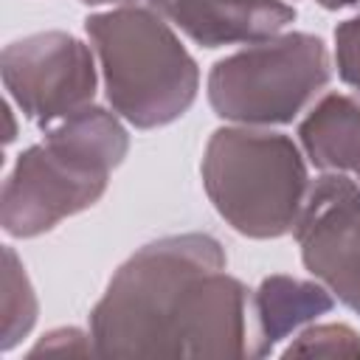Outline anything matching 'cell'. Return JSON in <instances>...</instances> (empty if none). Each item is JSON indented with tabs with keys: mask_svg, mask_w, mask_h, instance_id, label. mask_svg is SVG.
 <instances>
[{
	"mask_svg": "<svg viewBox=\"0 0 360 360\" xmlns=\"http://www.w3.org/2000/svg\"><path fill=\"white\" fill-rule=\"evenodd\" d=\"M248 287L225 273L211 233H174L135 250L90 312L101 357H248Z\"/></svg>",
	"mask_w": 360,
	"mask_h": 360,
	"instance_id": "cell-1",
	"label": "cell"
},
{
	"mask_svg": "<svg viewBox=\"0 0 360 360\" xmlns=\"http://www.w3.org/2000/svg\"><path fill=\"white\" fill-rule=\"evenodd\" d=\"M127 149L129 135L121 121L96 104L48 127L45 138L17 158L3 186V231L31 239L90 208L107 191L110 172L121 166Z\"/></svg>",
	"mask_w": 360,
	"mask_h": 360,
	"instance_id": "cell-2",
	"label": "cell"
},
{
	"mask_svg": "<svg viewBox=\"0 0 360 360\" xmlns=\"http://www.w3.org/2000/svg\"><path fill=\"white\" fill-rule=\"evenodd\" d=\"M84 31L101 62L107 101L132 127H166L194 104L200 68L166 14L149 6H121L90 14Z\"/></svg>",
	"mask_w": 360,
	"mask_h": 360,
	"instance_id": "cell-3",
	"label": "cell"
},
{
	"mask_svg": "<svg viewBox=\"0 0 360 360\" xmlns=\"http://www.w3.org/2000/svg\"><path fill=\"white\" fill-rule=\"evenodd\" d=\"M200 172L217 214L250 239L295 231L312 186L292 138L256 127L217 129L205 143Z\"/></svg>",
	"mask_w": 360,
	"mask_h": 360,
	"instance_id": "cell-4",
	"label": "cell"
},
{
	"mask_svg": "<svg viewBox=\"0 0 360 360\" xmlns=\"http://www.w3.org/2000/svg\"><path fill=\"white\" fill-rule=\"evenodd\" d=\"M329 82L326 45L292 31L219 59L208 73V101L225 121L245 127L290 124Z\"/></svg>",
	"mask_w": 360,
	"mask_h": 360,
	"instance_id": "cell-5",
	"label": "cell"
},
{
	"mask_svg": "<svg viewBox=\"0 0 360 360\" xmlns=\"http://www.w3.org/2000/svg\"><path fill=\"white\" fill-rule=\"evenodd\" d=\"M0 73L11 101L42 129L90 107L96 96L93 53L65 31H39L8 42Z\"/></svg>",
	"mask_w": 360,
	"mask_h": 360,
	"instance_id": "cell-6",
	"label": "cell"
},
{
	"mask_svg": "<svg viewBox=\"0 0 360 360\" xmlns=\"http://www.w3.org/2000/svg\"><path fill=\"white\" fill-rule=\"evenodd\" d=\"M304 267L360 315V186L340 172L321 174L295 222Z\"/></svg>",
	"mask_w": 360,
	"mask_h": 360,
	"instance_id": "cell-7",
	"label": "cell"
},
{
	"mask_svg": "<svg viewBox=\"0 0 360 360\" xmlns=\"http://www.w3.org/2000/svg\"><path fill=\"white\" fill-rule=\"evenodd\" d=\"M169 17L202 48L262 42L295 20L287 0H172Z\"/></svg>",
	"mask_w": 360,
	"mask_h": 360,
	"instance_id": "cell-8",
	"label": "cell"
},
{
	"mask_svg": "<svg viewBox=\"0 0 360 360\" xmlns=\"http://www.w3.org/2000/svg\"><path fill=\"white\" fill-rule=\"evenodd\" d=\"M335 307V295L315 281L292 278V276H267L253 292L256 312V346L253 357H267L276 343L301 329L304 323L326 315Z\"/></svg>",
	"mask_w": 360,
	"mask_h": 360,
	"instance_id": "cell-9",
	"label": "cell"
},
{
	"mask_svg": "<svg viewBox=\"0 0 360 360\" xmlns=\"http://www.w3.org/2000/svg\"><path fill=\"white\" fill-rule=\"evenodd\" d=\"M298 138L318 169L360 180V98L326 93L298 124Z\"/></svg>",
	"mask_w": 360,
	"mask_h": 360,
	"instance_id": "cell-10",
	"label": "cell"
},
{
	"mask_svg": "<svg viewBox=\"0 0 360 360\" xmlns=\"http://www.w3.org/2000/svg\"><path fill=\"white\" fill-rule=\"evenodd\" d=\"M3 349H14L37 321V298L31 281L11 248H3Z\"/></svg>",
	"mask_w": 360,
	"mask_h": 360,
	"instance_id": "cell-11",
	"label": "cell"
},
{
	"mask_svg": "<svg viewBox=\"0 0 360 360\" xmlns=\"http://www.w3.org/2000/svg\"><path fill=\"white\" fill-rule=\"evenodd\" d=\"M360 357V338L346 323H318L304 329L287 349L284 357Z\"/></svg>",
	"mask_w": 360,
	"mask_h": 360,
	"instance_id": "cell-12",
	"label": "cell"
},
{
	"mask_svg": "<svg viewBox=\"0 0 360 360\" xmlns=\"http://www.w3.org/2000/svg\"><path fill=\"white\" fill-rule=\"evenodd\" d=\"M335 62H338V76L360 90V14L343 20L335 28Z\"/></svg>",
	"mask_w": 360,
	"mask_h": 360,
	"instance_id": "cell-13",
	"label": "cell"
},
{
	"mask_svg": "<svg viewBox=\"0 0 360 360\" xmlns=\"http://www.w3.org/2000/svg\"><path fill=\"white\" fill-rule=\"evenodd\" d=\"M39 352H56V354H87V352H96L93 340H87L79 329H53L51 335H45V340H39L31 354H39Z\"/></svg>",
	"mask_w": 360,
	"mask_h": 360,
	"instance_id": "cell-14",
	"label": "cell"
},
{
	"mask_svg": "<svg viewBox=\"0 0 360 360\" xmlns=\"http://www.w3.org/2000/svg\"><path fill=\"white\" fill-rule=\"evenodd\" d=\"M84 6H104V3H118V6H149V8H155V11H160V14H166L169 17V6H172V0H82Z\"/></svg>",
	"mask_w": 360,
	"mask_h": 360,
	"instance_id": "cell-15",
	"label": "cell"
},
{
	"mask_svg": "<svg viewBox=\"0 0 360 360\" xmlns=\"http://www.w3.org/2000/svg\"><path fill=\"white\" fill-rule=\"evenodd\" d=\"M318 6L329 8V11H338V8H349V6H357L360 0H315Z\"/></svg>",
	"mask_w": 360,
	"mask_h": 360,
	"instance_id": "cell-16",
	"label": "cell"
}]
</instances>
